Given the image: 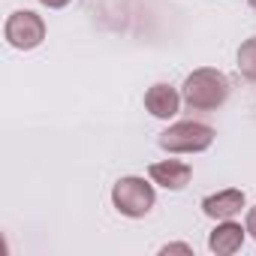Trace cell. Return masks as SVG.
Listing matches in <instances>:
<instances>
[{
  "mask_svg": "<svg viewBox=\"0 0 256 256\" xmlns=\"http://www.w3.org/2000/svg\"><path fill=\"white\" fill-rule=\"evenodd\" d=\"M229 90H232L229 78L220 70H214V66L193 70L184 78V84H181L184 106L193 108V112H214V108H220L229 100Z\"/></svg>",
  "mask_w": 256,
  "mask_h": 256,
  "instance_id": "6da1fadb",
  "label": "cell"
},
{
  "mask_svg": "<svg viewBox=\"0 0 256 256\" xmlns=\"http://www.w3.org/2000/svg\"><path fill=\"white\" fill-rule=\"evenodd\" d=\"M214 126L202 120H178L157 136V145L166 154H202L214 145Z\"/></svg>",
  "mask_w": 256,
  "mask_h": 256,
  "instance_id": "7a4b0ae2",
  "label": "cell"
},
{
  "mask_svg": "<svg viewBox=\"0 0 256 256\" xmlns=\"http://www.w3.org/2000/svg\"><path fill=\"white\" fill-rule=\"evenodd\" d=\"M157 202V193H154V181L148 184L145 178L139 175H124L114 181L112 187V205L118 208V214L130 217V220H139L145 214H151Z\"/></svg>",
  "mask_w": 256,
  "mask_h": 256,
  "instance_id": "3957f363",
  "label": "cell"
},
{
  "mask_svg": "<svg viewBox=\"0 0 256 256\" xmlns=\"http://www.w3.org/2000/svg\"><path fill=\"white\" fill-rule=\"evenodd\" d=\"M4 36H6V42H10L12 48H18V52H34V48H40L42 40H46V22H42V16H36L34 10H18V12H12V16L6 18Z\"/></svg>",
  "mask_w": 256,
  "mask_h": 256,
  "instance_id": "277c9868",
  "label": "cell"
},
{
  "mask_svg": "<svg viewBox=\"0 0 256 256\" xmlns=\"http://www.w3.org/2000/svg\"><path fill=\"white\" fill-rule=\"evenodd\" d=\"M181 102H184V96H181L172 84H166V82H157V84H151V88L145 90V108H148L154 118H160V120L175 118L178 108H181Z\"/></svg>",
  "mask_w": 256,
  "mask_h": 256,
  "instance_id": "5b68a950",
  "label": "cell"
},
{
  "mask_svg": "<svg viewBox=\"0 0 256 256\" xmlns=\"http://www.w3.org/2000/svg\"><path fill=\"white\" fill-rule=\"evenodd\" d=\"M148 178L166 190H184L193 178V166L184 160H160L148 166Z\"/></svg>",
  "mask_w": 256,
  "mask_h": 256,
  "instance_id": "8992f818",
  "label": "cell"
},
{
  "mask_svg": "<svg viewBox=\"0 0 256 256\" xmlns=\"http://www.w3.org/2000/svg\"><path fill=\"white\" fill-rule=\"evenodd\" d=\"M244 202H247V199H244V190L229 187V190H220V193L205 196V199H202V211H205V217H211V220H235V217L241 214Z\"/></svg>",
  "mask_w": 256,
  "mask_h": 256,
  "instance_id": "52a82bcc",
  "label": "cell"
},
{
  "mask_svg": "<svg viewBox=\"0 0 256 256\" xmlns=\"http://www.w3.org/2000/svg\"><path fill=\"white\" fill-rule=\"evenodd\" d=\"M244 235H247V226L241 229V223H235V220H217V226L208 235V250L217 256H232L241 250Z\"/></svg>",
  "mask_w": 256,
  "mask_h": 256,
  "instance_id": "ba28073f",
  "label": "cell"
},
{
  "mask_svg": "<svg viewBox=\"0 0 256 256\" xmlns=\"http://www.w3.org/2000/svg\"><path fill=\"white\" fill-rule=\"evenodd\" d=\"M238 72L247 82H256V36L241 42V48H238Z\"/></svg>",
  "mask_w": 256,
  "mask_h": 256,
  "instance_id": "9c48e42d",
  "label": "cell"
},
{
  "mask_svg": "<svg viewBox=\"0 0 256 256\" xmlns=\"http://www.w3.org/2000/svg\"><path fill=\"white\" fill-rule=\"evenodd\" d=\"M244 226H247V235H250V238L256 241V205H253V208L247 211V223H244Z\"/></svg>",
  "mask_w": 256,
  "mask_h": 256,
  "instance_id": "30bf717a",
  "label": "cell"
},
{
  "mask_svg": "<svg viewBox=\"0 0 256 256\" xmlns=\"http://www.w3.org/2000/svg\"><path fill=\"white\" fill-rule=\"evenodd\" d=\"M42 6H48V10H64V6H70L72 0H40Z\"/></svg>",
  "mask_w": 256,
  "mask_h": 256,
  "instance_id": "8fae6325",
  "label": "cell"
},
{
  "mask_svg": "<svg viewBox=\"0 0 256 256\" xmlns=\"http://www.w3.org/2000/svg\"><path fill=\"white\" fill-rule=\"evenodd\" d=\"M247 4H250V6H253V10H256V0H247Z\"/></svg>",
  "mask_w": 256,
  "mask_h": 256,
  "instance_id": "7c38bea8",
  "label": "cell"
}]
</instances>
